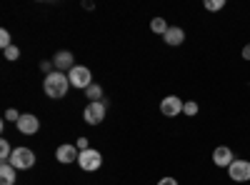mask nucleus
<instances>
[{"label": "nucleus", "instance_id": "1", "mask_svg": "<svg viewBox=\"0 0 250 185\" xmlns=\"http://www.w3.org/2000/svg\"><path fill=\"white\" fill-rule=\"evenodd\" d=\"M68 88H70V78H68V73L53 70V73H50V75H45V80H43V90H45V95H48V98H53V100L65 98Z\"/></svg>", "mask_w": 250, "mask_h": 185}, {"label": "nucleus", "instance_id": "2", "mask_svg": "<svg viewBox=\"0 0 250 185\" xmlns=\"http://www.w3.org/2000/svg\"><path fill=\"white\" fill-rule=\"evenodd\" d=\"M8 163H10L15 170H30L35 165V153L30 148H15Z\"/></svg>", "mask_w": 250, "mask_h": 185}, {"label": "nucleus", "instance_id": "3", "mask_svg": "<svg viewBox=\"0 0 250 185\" xmlns=\"http://www.w3.org/2000/svg\"><path fill=\"white\" fill-rule=\"evenodd\" d=\"M68 78H70V85H73V88H80V90H88V88L93 85L90 68H85V65H75V68L68 73Z\"/></svg>", "mask_w": 250, "mask_h": 185}, {"label": "nucleus", "instance_id": "4", "mask_svg": "<svg viewBox=\"0 0 250 185\" xmlns=\"http://www.w3.org/2000/svg\"><path fill=\"white\" fill-rule=\"evenodd\" d=\"M83 120L88 123V125H100L103 120H105V103H88L85 110H83Z\"/></svg>", "mask_w": 250, "mask_h": 185}, {"label": "nucleus", "instance_id": "5", "mask_svg": "<svg viewBox=\"0 0 250 185\" xmlns=\"http://www.w3.org/2000/svg\"><path fill=\"white\" fill-rule=\"evenodd\" d=\"M78 165L85 170V173H93V170H98L100 165H103V155L98 153V150H83L80 153V158H78Z\"/></svg>", "mask_w": 250, "mask_h": 185}, {"label": "nucleus", "instance_id": "6", "mask_svg": "<svg viewBox=\"0 0 250 185\" xmlns=\"http://www.w3.org/2000/svg\"><path fill=\"white\" fill-rule=\"evenodd\" d=\"M228 175H230V180L235 183H248L250 180V160H233L230 168H228Z\"/></svg>", "mask_w": 250, "mask_h": 185}, {"label": "nucleus", "instance_id": "7", "mask_svg": "<svg viewBox=\"0 0 250 185\" xmlns=\"http://www.w3.org/2000/svg\"><path fill=\"white\" fill-rule=\"evenodd\" d=\"M183 108H185V100H180L178 95H168V98H163V100H160V113H163L165 118H175V115H180Z\"/></svg>", "mask_w": 250, "mask_h": 185}, {"label": "nucleus", "instance_id": "8", "mask_svg": "<svg viewBox=\"0 0 250 185\" xmlns=\"http://www.w3.org/2000/svg\"><path fill=\"white\" fill-rule=\"evenodd\" d=\"M53 65H55V70H60V73H70V70L75 68V58H73L70 50H58L55 58H53Z\"/></svg>", "mask_w": 250, "mask_h": 185}, {"label": "nucleus", "instance_id": "9", "mask_svg": "<svg viewBox=\"0 0 250 185\" xmlns=\"http://www.w3.org/2000/svg\"><path fill=\"white\" fill-rule=\"evenodd\" d=\"M18 130L23 133V135H35L40 130V120L33 115V113H23L18 120Z\"/></svg>", "mask_w": 250, "mask_h": 185}, {"label": "nucleus", "instance_id": "10", "mask_svg": "<svg viewBox=\"0 0 250 185\" xmlns=\"http://www.w3.org/2000/svg\"><path fill=\"white\" fill-rule=\"evenodd\" d=\"M233 160H235V155H233V150L228 148V145H218L213 150V163H215L218 168H230Z\"/></svg>", "mask_w": 250, "mask_h": 185}, {"label": "nucleus", "instance_id": "11", "mask_svg": "<svg viewBox=\"0 0 250 185\" xmlns=\"http://www.w3.org/2000/svg\"><path fill=\"white\" fill-rule=\"evenodd\" d=\"M55 158H58V163L68 165V163H75V160L80 158V150H78L75 145H70V143H65V145H60V148L55 150Z\"/></svg>", "mask_w": 250, "mask_h": 185}, {"label": "nucleus", "instance_id": "12", "mask_svg": "<svg viewBox=\"0 0 250 185\" xmlns=\"http://www.w3.org/2000/svg\"><path fill=\"white\" fill-rule=\"evenodd\" d=\"M163 38H165V43H168V45H175V48H178V45H183V43H185V30H183V28H178V25H170V28H168V33H165Z\"/></svg>", "mask_w": 250, "mask_h": 185}, {"label": "nucleus", "instance_id": "13", "mask_svg": "<svg viewBox=\"0 0 250 185\" xmlns=\"http://www.w3.org/2000/svg\"><path fill=\"white\" fill-rule=\"evenodd\" d=\"M15 168L10 165V163H3L0 165V185H15Z\"/></svg>", "mask_w": 250, "mask_h": 185}, {"label": "nucleus", "instance_id": "14", "mask_svg": "<svg viewBox=\"0 0 250 185\" xmlns=\"http://www.w3.org/2000/svg\"><path fill=\"white\" fill-rule=\"evenodd\" d=\"M168 28H170V25L165 23L163 18H153V20H150V30H153L155 35H165V33H168Z\"/></svg>", "mask_w": 250, "mask_h": 185}, {"label": "nucleus", "instance_id": "15", "mask_svg": "<svg viewBox=\"0 0 250 185\" xmlns=\"http://www.w3.org/2000/svg\"><path fill=\"white\" fill-rule=\"evenodd\" d=\"M85 95H88L90 103H100V100H103V88H100L98 83H93V85L85 90Z\"/></svg>", "mask_w": 250, "mask_h": 185}, {"label": "nucleus", "instance_id": "16", "mask_svg": "<svg viewBox=\"0 0 250 185\" xmlns=\"http://www.w3.org/2000/svg\"><path fill=\"white\" fill-rule=\"evenodd\" d=\"M13 150H15V148H10V143H8V140H0V160H3V163L10 160Z\"/></svg>", "mask_w": 250, "mask_h": 185}, {"label": "nucleus", "instance_id": "17", "mask_svg": "<svg viewBox=\"0 0 250 185\" xmlns=\"http://www.w3.org/2000/svg\"><path fill=\"white\" fill-rule=\"evenodd\" d=\"M225 8V0H205V10H210V13H218Z\"/></svg>", "mask_w": 250, "mask_h": 185}, {"label": "nucleus", "instance_id": "18", "mask_svg": "<svg viewBox=\"0 0 250 185\" xmlns=\"http://www.w3.org/2000/svg\"><path fill=\"white\" fill-rule=\"evenodd\" d=\"M198 110H200V105H198L195 100H185V108H183L185 115H190V118H193V115H198Z\"/></svg>", "mask_w": 250, "mask_h": 185}, {"label": "nucleus", "instance_id": "19", "mask_svg": "<svg viewBox=\"0 0 250 185\" xmlns=\"http://www.w3.org/2000/svg\"><path fill=\"white\" fill-rule=\"evenodd\" d=\"M13 45V40H10V33L8 30H0V48H3V50H8Z\"/></svg>", "mask_w": 250, "mask_h": 185}, {"label": "nucleus", "instance_id": "20", "mask_svg": "<svg viewBox=\"0 0 250 185\" xmlns=\"http://www.w3.org/2000/svg\"><path fill=\"white\" fill-rule=\"evenodd\" d=\"M3 53H5V60H13V63L20 58V48H18V45H10V48L3 50Z\"/></svg>", "mask_w": 250, "mask_h": 185}, {"label": "nucleus", "instance_id": "21", "mask_svg": "<svg viewBox=\"0 0 250 185\" xmlns=\"http://www.w3.org/2000/svg\"><path fill=\"white\" fill-rule=\"evenodd\" d=\"M75 148L83 153V150H90V143H88V138H78L75 140Z\"/></svg>", "mask_w": 250, "mask_h": 185}, {"label": "nucleus", "instance_id": "22", "mask_svg": "<svg viewBox=\"0 0 250 185\" xmlns=\"http://www.w3.org/2000/svg\"><path fill=\"white\" fill-rule=\"evenodd\" d=\"M20 115H23V113H18V110H5V120H13L15 123V125H18V120H20Z\"/></svg>", "mask_w": 250, "mask_h": 185}, {"label": "nucleus", "instance_id": "23", "mask_svg": "<svg viewBox=\"0 0 250 185\" xmlns=\"http://www.w3.org/2000/svg\"><path fill=\"white\" fill-rule=\"evenodd\" d=\"M158 185H178V180L175 178H163V180H158Z\"/></svg>", "mask_w": 250, "mask_h": 185}, {"label": "nucleus", "instance_id": "24", "mask_svg": "<svg viewBox=\"0 0 250 185\" xmlns=\"http://www.w3.org/2000/svg\"><path fill=\"white\" fill-rule=\"evenodd\" d=\"M243 58H245V60H250V45H245V48H243Z\"/></svg>", "mask_w": 250, "mask_h": 185}]
</instances>
